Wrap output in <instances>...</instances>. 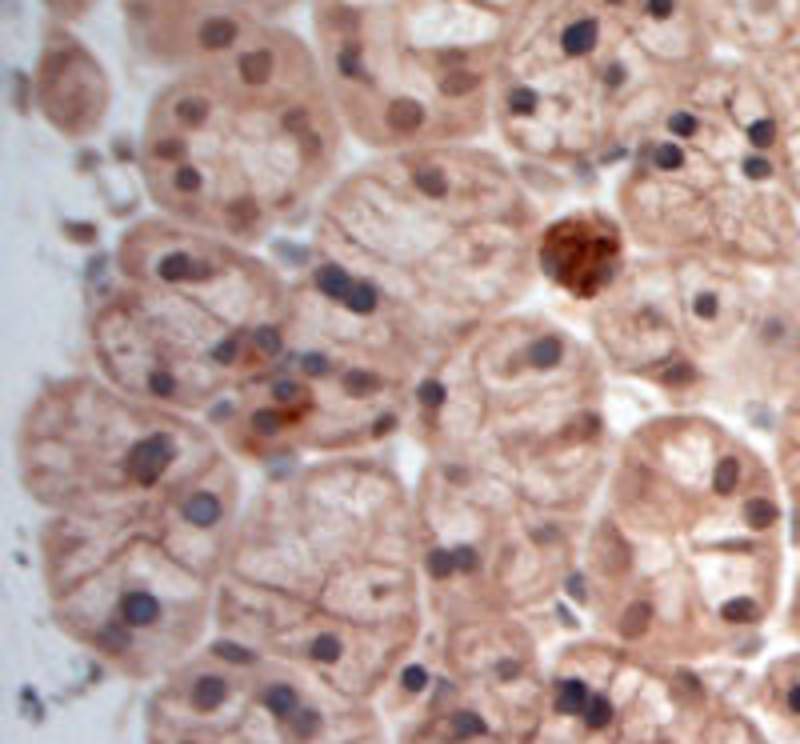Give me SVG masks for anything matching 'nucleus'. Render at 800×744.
Returning <instances> with one entry per match:
<instances>
[{
  "label": "nucleus",
  "mask_w": 800,
  "mask_h": 744,
  "mask_svg": "<svg viewBox=\"0 0 800 744\" xmlns=\"http://www.w3.org/2000/svg\"><path fill=\"white\" fill-rule=\"evenodd\" d=\"M344 141L313 40L277 24L165 76L144 108L136 173L160 217L261 248L316 217Z\"/></svg>",
  "instance_id": "1"
},
{
  "label": "nucleus",
  "mask_w": 800,
  "mask_h": 744,
  "mask_svg": "<svg viewBox=\"0 0 800 744\" xmlns=\"http://www.w3.org/2000/svg\"><path fill=\"white\" fill-rule=\"evenodd\" d=\"M540 228L524 173L477 141L373 152L329 188L308 241L452 345L524 304L540 280Z\"/></svg>",
  "instance_id": "2"
},
{
  "label": "nucleus",
  "mask_w": 800,
  "mask_h": 744,
  "mask_svg": "<svg viewBox=\"0 0 800 744\" xmlns=\"http://www.w3.org/2000/svg\"><path fill=\"white\" fill-rule=\"evenodd\" d=\"M441 337L373 277L308 241L288 272L277 356L209 416L240 465L261 473L373 452L409 432L417 381Z\"/></svg>",
  "instance_id": "3"
},
{
  "label": "nucleus",
  "mask_w": 800,
  "mask_h": 744,
  "mask_svg": "<svg viewBox=\"0 0 800 744\" xmlns=\"http://www.w3.org/2000/svg\"><path fill=\"white\" fill-rule=\"evenodd\" d=\"M285 321L288 272L261 248L152 212L113 244L89 353L113 389L209 421L277 356Z\"/></svg>",
  "instance_id": "4"
},
{
  "label": "nucleus",
  "mask_w": 800,
  "mask_h": 744,
  "mask_svg": "<svg viewBox=\"0 0 800 744\" xmlns=\"http://www.w3.org/2000/svg\"><path fill=\"white\" fill-rule=\"evenodd\" d=\"M605 361L548 312L512 309L428 361L409 436L433 460L485 468L564 517H589L608 481Z\"/></svg>",
  "instance_id": "5"
},
{
  "label": "nucleus",
  "mask_w": 800,
  "mask_h": 744,
  "mask_svg": "<svg viewBox=\"0 0 800 744\" xmlns=\"http://www.w3.org/2000/svg\"><path fill=\"white\" fill-rule=\"evenodd\" d=\"M780 517L769 468L741 436L701 408H665L616 440L569 588L576 601L624 588L616 632L644 640L660 596H688V580L717 577L720 564L756 569Z\"/></svg>",
  "instance_id": "6"
},
{
  "label": "nucleus",
  "mask_w": 800,
  "mask_h": 744,
  "mask_svg": "<svg viewBox=\"0 0 800 744\" xmlns=\"http://www.w3.org/2000/svg\"><path fill=\"white\" fill-rule=\"evenodd\" d=\"M709 56L692 0H524L501 48L493 133L529 165H613Z\"/></svg>",
  "instance_id": "7"
},
{
  "label": "nucleus",
  "mask_w": 800,
  "mask_h": 744,
  "mask_svg": "<svg viewBox=\"0 0 800 744\" xmlns=\"http://www.w3.org/2000/svg\"><path fill=\"white\" fill-rule=\"evenodd\" d=\"M616 217L636 252L785 264L796 212L780 173V113L756 61L709 56L621 160Z\"/></svg>",
  "instance_id": "8"
},
{
  "label": "nucleus",
  "mask_w": 800,
  "mask_h": 744,
  "mask_svg": "<svg viewBox=\"0 0 800 744\" xmlns=\"http://www.w3.org/2000/svg\"><path fill=\"white\" fill-rule=\"evenodd\" d=\"M412 484L373 452L264 473L228 552V585L321 601L344 617L404 612L417 572Z\"/></svg>",
  "instance_id": "9"
},
{
  "label": "nucleus",
  "mask_w": 800,
  "mask_h": 744,
  "mask_svg": "<svg viewBox=\"0 0 800 744\" xmlns=\"http://www.w3.org/2000/svg\"><path fill=\"white\" fill-rule=\"evenodd\" d=\"M228 457L204 416L144 405L100 372L48 381L16 429V473L48 517L160 512Z\"/></svg>",
  "instance_id": "10"
},
{
  "label": "nucleus",
  "mask_w": 800,
  "mask_h": 744,
  "mask_svg": "<svg viewBox=\"0 0 800 744\" xmlns=\"http://www.w3.org/2000/svg\"><path fill=\"white\" fill-rule=\"evenodd\" d=\"M748 272L712 256L632 252L624 277L589 309L592 348L608 372L692 408L736 376L741 356L793 337L785 312L756 304Z\"/></svg>",
  "instance_id": "11"
},
{
  "label": "nucleus",
  "mask_w": 800,
  "mask_h": 744,
  "mask_svg": "<svg viewBox=\"0 0 800 744\" xmlns=\"http://www.w3.org/2000/svg\"><path fill=\"white\" fill-rule=\"evenodd\" d=\"M412 525L420 572L433 585L572 580V549L589 528L485 468L433 457L412 481Z\"/></svg>",
  "instance_id": "12"
},
{
  "label": "nucleus",
  "mask_w": 800,
  "mask_h": 744,
  "mask_svg": "<svg viewBox=\"0 0 800 744\" xmlns=\"http://www.w3.org/2000/svg\"><path fill=\"white\" fill-rule=\"evenodd\" d=\"M300 4L305 0H116L128 48L165 73L277 29Z\"/></svg>",
  "instance_id": "13"
},
{
  "label": "nucleus",
  "mask_w": 800,
  "mask_h": 744,
  "mask_svg": "<svg viewBox=\"0 0 800 744\" xmlns=\"http://www.w3.org/2000/svg\"><path fill=\"white\" fill-rule=\"evenodd\" d=\"M632 252L636 248L616 212L569 209L540 228L537 272L553 293L592 309L624 277Z\"/></svg>",
  "instance_id": "14"
},
{
  "label": "nucleus",
  "mask_w": 800,
  "mask_h": 744,
  "mask_svg": "<svg viewBox=\"0 0 800 744\" xmlns=\"http://www.w3.org/2000/svg\"><path fill=\"white\" fill-rule=\"evenodd\" d=\"M37 108L65 141H92L113 108V81L73 24L48 21L37 56Z\"/></svg>",
  "instance_id": "15"
},
{
  "label": "nucleus",
  "mask_w": 800,
  "mask_h": 744,
  "mask_svg": "<svg viewBox=\"0 0 800 744\" xmlns=\"http://www.w3.org/2000/svg\"><path fill=\"white\" fill-rule=\"evenodd\" d=\"M712 45L744 61L769 56L800 37V0H692Z\"/></svg>",
  "instance_id": "16"
},
{
  "label": "nucleus",
  "mask_w": 800,
  "mask_h": 744,
  "mask_svg": "<svg viewBox=\"0 0 800 744\" xmlns=\"http://www.w3.org/2000/svg\"><path fill=\"white\" fill-rule=\"evenodd\" d=\"M40 4H45L48 21L76 24V21H89V16L100 8V0H40Z\"/></svg>",
  "instance_id": "17"
},
{
  "label": "nucleus",
  "mask_w": 800,
  "mask_h": 744,
  "mask_svg": "<svg viewBox=\"0 0 800 744\" xmlns=\"http://www.w3.org/2000/svg\"><path fill=\"white\" fill-rule=\"evenodd\" d=\"M785 705L793 708V713L800 716V684H793V688H788V697H785Z\"/></svg>",
  "instance_id": "18"
}]
</instances>
